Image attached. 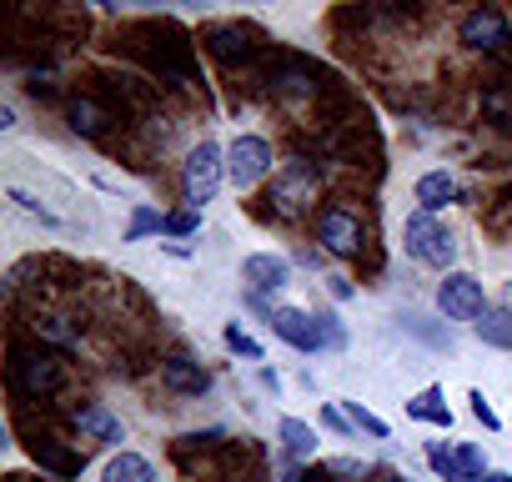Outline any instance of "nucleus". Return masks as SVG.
I'll list each match as a JSON object with an SVG mask.
<instances>
[{"mask_svg":"<svg viewBox=\"0 0 512 482\" xmlns=\"http://www.w3.org/2000/svg\"><path fill=\"white\" fill-rule=\"evenodd\" d=\"M297 482H332V467H312V472H302Z\"/></svg>","mask_w":512,"mask_h":482,"instance_id":"32","label":"nucleus"},{"mask_svg":"<svg viewBox=\"0 0 512 482\" xmlns=\"http://www.w3.org/2000/svg\"><path fill=\"white\" fill-rule=\"evenodd\" d=\"M241 282L251 287V297H272V292H282L292 282V262L287 257H272V252L246 257L241 262Z\"/></svg>","mask_w":512,"mask_h":482,"instance_id":"10","label":"nucleus"},{"mask_svg":"<svg viewBox=\"0 0 512 482\" xmlns=\"http://www.w3.org/2000/svg\"><path fill=\"white\" fill-rule=\"evenodd\" d=\"M317 236H322V247H327L332 257H357V252H362V221H357L352 211H342V206L322 211Z\"/></svg>","mask_w":512,"mask_h":482,"instance_id":"9","label":"nucleus"},{"mask_svg":"<svg viewBox=\"0 0 512 482\" xmlns=\"http://www.w3.org/2000/svg\"><path fill=\"white\" fill-rule=\"evenodd\" d=\"M277 432H282V447H287V457H292V462L317 452V432H312L302 417H282V422H277Z\"/></svg>","mask_w":512,"mask_h":482,"instance_id":"18","label":"nucleus"},{"mask_svg":"<svg viewBox=\"0 0 512 482\" xmlns=\"http://www.w3.org/2000/svg\"><path fill=\"white\" fill-rule=\"evenodd\" d=\"M161 382H166L171 392H186V397H201V392L211 387V377L201 372V362H191L186 352H171V357L161 362Z\"/></svg>","mask_w":512,"mask_h":482,"instance_id":"11","label":"nucleus"},{"mask_svg":"<svg viewBox=\"0 0 512 482\" xmlns=\"http://www.w3.org/2000/svg\"><path fill=\"white\" fill-rule=\"evenodd\" d=\"M402 247H407V257H412V262L437 267V272H447V267L457 262V241H452V231H447L432 211L407 216V226H402Z\"/></svg>","mask_w":512,"mask_h":482,"instance_id":"1","label":"nucleus"},{"mask_svg":"<svg viewBox=\"0 0 512 482\" xmlns=\"http://www.w3.org/2000/svg\"><path fill=\"white\" fill-rule=\"evenodd\" d=\"M36 337H46L51 347H76V327L66 317H41L36 322Z\"/></svg>","mask_w":512,"mask_h":482,"instance_id":"22","label":"nucleus"},{"mask_svg":"<svg viewBox=\"0 0 512 482\" xmlns=\"http://www.w3.org/2000/svg\"><path fill=\"white\" fill-rule=\"evenodd\" d=\"M477 337L497 352H512V307H487L477 317Z\"/></svg>","mask_w":512,"mask_h":482,"instance_id":"16","label":"nucleus"},{"mask_svg":"<svg viewBox=\"0 0 512 482\" xmlns=\"http://www.w3.org/2000/svg\"><path fill=\"white\" fill-rule=\"evenodd\" d=\"M457 462H462L467 477H487V457H482L477 447H457Z\"/></svg>","mask_w":512,"mask_h":482,"instance_id":"28","label":"nucleus"},{"mask_svg":"<svg viewBox=\"0 0 512 482\" xmlns=\"http://www.w3.org/2000/svg\"><path fill=\"white\" fill-rule=\"evenodd\" d=\"M482 482H512V477H507V472H487Z\"/></svg>","mask_w":512,"mask_h":482,"instance_id":"34","label":"nucleus"},{"mask_svg":"<svg viewBox=\"0 0 512 482\" xmlns=\"http://www.w3.org/2000/svg\"><path fill=\"white\" fill-rule=\"evenodd\" d=\"M267 171H272V141L267 136H236L226 146V181L236 191H251Z\"/></svg>","mask_w":512,"mask_h":482,"instance_id":"4","label":"nucleus"},{"mask_svg":"<svg viewBox=\"0 0 512 482\" xmlns=\"http://www.w3.org/2000/svg\"><path fill=\"white\" fill-rule=\"evenodd\" d=\"M272 332H277L287 347H297V352H322V347H332L327 322L312 317V312H302V307H277V312H272Z\"/></svg>","mask_w":512,"mask_h":482,"instance_id":"5","label":"nucleus"},{"mask_svg":"<svg viewBox=\"0 0 512 482\" xmlns=\"http://www.w3.org/2000/svg\"><path fill=\"white\" fill-rule=\"evenodd\" d=\"M151 231H166V216L151 211V206H136V216H131V226H126V241H141V236H151Z\"/></svg>","mask_w":512,"mask_h":482,"instance_id":"23","label":"nucleus"},{"mask_svg":"<svg viewBox=\"0 0 512 482\" xmlns=\"http://www.w3.org/2000/svg\"><path fill=\"white\" fill-rule=\"evenodd\" d=\"M462 41H467L472 51L502 56V51L512 46L507 16H502V11H492V6H482V11H467V16H462Z\"/></svg>","mask_w":512,"mask_h":482,"instance_id":"7","label":"nucleus"},{"mask_svg":"<svg viewBox=\"0 0 512 482\" xmlns=\"http://www.w3.org/2000/svg\"><path fill=\"white\" fill-rule=\"evenodd\" d=\"M206 46H211V56L226 61V66H236V61H246V56L256 51V41H251L246 26H211V31H206Z\"/></svg>","mask_w":512,"mask_h":482,"instance_id":"12","label":"nucleus"},{"mask_svg":"<svg viewBox=\"0 0 512 482\" xmlns=\"http://www.w3.org/2000/svg\"><path fill=\"white\" fill-rule=\"evenodd\" d=\"M437 307L457 322H477L487 312V297H482V282L467 277V272H447L442 287H437Z\"/></svg>","mask_w":512,"mask_h":482,"instance_id":"6","label":"nucleus"},{"mask_svg":"<svg viewBox=\"0 0 512 482\" xmlns=\"http://www.w3.org/2000/svg\"><path fill=\"white\" fill-rule=\"evenodd\" d=\"M342 412L352 417V427H362V432H372V437H387V422H382L377 412H367L362 402H342Z\"/></svg>","mask_w":512,"mask_h":482,"instance_id":"24","label":"nucleus"},{"mask_svg":"<svg viewBox=\"0 0 512 482\" xmlns=\"http://www.w3.org/2000/svg\"><path fill=\"white\" fill-rule=\"evenodd\" d=\"M272 201H277V211H282V216H297V211H307V206L317 201V171H312L307 161H292V166L282 171V181H277Z\"/></svg>","mask_w":512,"mask_h":482,"instance_id":"8","label":"nucleus"},{"mask_svg":"<svg viewBox=\"0 0 512 482\" xmlns=\"http://www.w3.org/2000/svg\"><path fill=\"white\" fill-rule=\"evenodd\" d=\"M367 482H392V477H367Z\"/></svg>","mask_w":512,"mask_h":482,"instance_id":"35","label":"nucleus"},{"mask_svg":"<svg viewBox=\"0 0 512 482\" xmlns=\"http://www.w3.org/2000/svg\"><path fill=\"white\" fill-rule=\"evenodd\" d=\"M196 226H201V211H191V206H186V211H171V216H166V231H171V236H191Z\"/></svg>","mask_w":512,"mask_h":482,"instance_id":"27","label":"nucleus"},{"mask_svg":"<svg viewBox=\"0 0 512 482\" xmlns=\"http://www.w3.org/2000/svg\"><path fill=\"white\" fill-rule=\"evenodd\" d=\"M11 201H16V206H21V211H26V216H41V221H46V226H61V216H56V211H51V206H41V201H36V196H31V191H21V186H11Z\"/></svg>","mask_w":512,"mask_h":482,"instance_id":"25","label":"nucleus"},{"mask_svg":"<svg viewBox=\"0 0 512 482\" xmlns=\"http://www.w3.org/2000/svg\"><path fill=\"white\" fill-rule=\"evenodd\" d=\"M417 201H422V211H442L447 201H457V176L452 171H427L417 181Z\"/></svg>","mask_w":512,"mask_h":482,"instance_id":"15","label":"nucleus"},{"mask_svg":"<svg viewBox=\"0 0 512 482\" xmlns=\"http://www.w3.org/2000/svg\"><path fill=\"white\" fill-rule=\"evenodd\" d=\"M11 382L21 397H51L61 392V362L46 347H16L11 352Z\"/></svg>","mask_w":512,"mask_h":482,"instance_id":"3","label":"nucleus"},{"mask_svg":"<svg viewBox=\"0 0 512 482\" xmlns=\"http://www.w3.org/2000/svg\"><path fill=\"white\" fill-rule=\"evenodd\" d=\"M322 422H327V427H337V432H352V417H347L342 407H322Z\"/></svg>","mask_w":512,"mask_h":482,"instance_id":"31","label":"nucleus"},{"mask_svg":"<svg viewBox=\"0 0 512 482\" xmlns=\"http://www.w3.org/2000/svg\"><path fill=\"white\" fill-rule=\"evenodd\" d=\"M226 347H231L236 357H246V362H262V342L246 337L241 327H226Z\"/></svg>","mask_w":512,"mask_h":482,"instance_id":"26","label":"nucleus"},{"mask_svg":"<svg viewBox=\"0 0 512 482\" xmlns=\"http://www.w3.org/2000/svg\"><path fill=\"white\" fill-rule=\"evenodd\" d=\"M101 482H161V477H156V467H151L141 452H116V457L106 462Z\"/></svg>","mask_w":512,"mask_h":482,"instance_id":"14","label":"nucleus"},{"mask_svg":"<svg viewBox=\"0 0 512 482\" xmlns=\"http://www.w3.org/2000/svg\"><path fill=\"white\" fill-rule=\"evenodd\" d=\"M467 402H472V417H477V422H482V427H492V432H497V427H502V422H497V412H492V407H487V397H482V392H472V397H467Z\"/></svg>","mask_w":512,"mask_h":482,"instance_id":"29","label":"nucleus"},{"mask_svg":"<svg viewBox=\"0 0 512 482\" xmlns=\"http://www.w3.org/2000/svg\"><path fill=\"white\" fill-rule=\"evenodd\" d=\"M221 181H226V151H221L216 141L191 146V156H186V166H181V191H186V206H191V211H201L206 201H216Z\"/></svg>","mask_w":512,"mask_h":482,"instance_id":"2","label":"nucleus"},{"mask_svg":"<svg viewBox=\"0 0 512 482\" xmlns=\"http://www.w3.org/2000/svg\"><path fill=\"white\" fill-rule=\"evenodd\" d=\"M11 482H21V477H11Z\"/></svg>","mask_w":512,"mask_h":482,"instance_id":"37","label":"nucleus"},{"mask_svg":"<svg viewBox=\"0 0 512 482\" xmlns=\"http://www.w3.org/2000/svg\"><path fill=\"white\" fill-rule=\"evenodd\" d=\"M76 427L91 432V437H101V442H121V437H126L121 422H116L106 407H76Z\"/></svg>","mask_w":512,"mask_h":482,"instance_id":"19","label":"nucleus"},{"mask_svg":"<svg viewBox=\"0 0 512 482\" xmlns=\"http://www.w3.org/2000/svg\"><path fill=\"white\" fill-rule=\"evenodd\" d=\"M332 297H342V302H347V297H352V282H342V277H332Z\"/></svg>","mask_w":512,"mask_h":482,"instance_id":"33","label":"nucleus"},{"mask_svg":"<svg viewBox=\"0 0 512 482\" xmlns=\"http://www.w3.org/2000/svg\"><path fill=\"white\" fill-rule=\"evenodd\" d=\"M31 462L46 467V472H56V477H81V467H86L81 452H71V447H61V442H51V437H36V442H31Z\"/></svg>","mask_w":512,"mask_h":482,"instance_id":"13","label":"nucleus"},{"mask_svg":"<svg viewBox=\"0 0 512 482\" xmlns=\"http://www.w3.org/2000/svg\"><path fill=\"white\" fill-rule=\"evenodd\" d=\"M106 121H111V116H106L101 101H91V96H76V101H71V131H76V136H101Z\"/></svg>","mask_w":512,"mask_h":482,"instance_id":"17","label":"nucleus"},{"mask_svg":"<svg viewBox=\"0 0 512 482\" xmlns=\"http://www.w3.org/2000/svg\"><path fill=\"white\" fill-rule=\"evenodd\" d=\"M507 307H512V282H507Z\"/></svg>","mask_w":512,"mask_h":482,"instance_id":"36","label":"nucleus"},{"mask_svg":"<svg viewBox=\"0 0 512 482\" xmlns=\"http://www.w3.org/2000/svg\"><path fill=\"white\" fill-rule=\"evenodd\" d=\"M482 111H492V116H512V96H507V91H487V96H482Z\"/></svg>","mask_w":512,"mask_h":482,"instance_id":"30","label":"nucleus"},{"mask_svg":"<svg viewBox=\"0 0 512 482\" xmlns=\"http://www.w3.org/2000/svg\"><path fill=\"white\" fill-rule=\"evenodd\" d=\"M427 462L442 472V482H472L467 472H462V462H457V452H447L442 442H427Z\"/></svg>","mask_w":512,"mask_h":482,"instance_id":"21","label":"nucleus"},{"mask_svg":"<svg viewBox=\"0 0 512 482\" xmlns=\"http://www.w3.org/2000/svg\"><path fill=\"white\" fill-rule=\"evenodd\" d=\"M407 412L417 417V422H437V427H452V412H447V397H442V387H427L417 402H407Z\"/></svg>","mask_w":512,"mask_h":482,"instance_id":"20","label":"nucleus"}]
</instances>
